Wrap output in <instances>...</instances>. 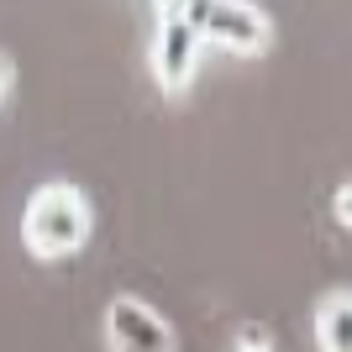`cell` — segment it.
<instances>
[{"mask_svg":"<svg viewBox=\"0 0 352 352\" xmlns=\"http://www.w3.org/2000/svg\"><path fill=\"white\" fill-rule=\"evenodd\" d=\"M89 200L74 184H43L32 190L27 210H21V242H27L37 258H69L89 242Z\"/></svg>","mask_w":352,"mask_h":352,"instance_id":"cell-1","label":"cell"},{"mask_svg":"<svg viewBox=\"0 0 352 352\" xmlns=\"http://www.w3.org/2000/svg\"><path fill=\"white\" fill-rule=\"evenodd\" d=\"M184 16L195 21L200 43H216L226 53H263L268 47V16L248 0H190Z\"/></svg>","mask_w":352,"mask_h":352,"instance_id":"cell-2","label":"cell"},{"mask_svg":"<svg viewBox=\"0 0 352 352\" xmlns=\"http://www.w3.org/2000/svg\"><path fill=\"white\" fill-rule=\"evenodd\" d=\"M105 342L111 352H179L174 326L137 294H116L105 305Z\"/></svg>","mask_w":352,"mask_h":352,"instance_id":"cell-3","label":"cell"},{"mask_svg":"<svg viewBox=\"0 0 352 352\" xmlns=\"http://www.w3.org/2000/svg\"><path fill=\"white\" fill-rule=\"evenodd\" d=\"M195 63H200V32L184 11H163L158 16V37H153V74L168 95L195 79Z\"/></svg>","mask_w":352,"mask_h":352,"instance_id":"cell-4","label":"cell"},{"mask_svg":"<svg viewBox=\"0 0 352 352\" xmlns=\"http://www.w3.org/2000/svg\"><path fill=\"white\" fill-rule=\"evenodd\" d=\"M316 347L352 352V289H337L316 305Z\"/></svg>","mask_w":352,"mask_h":352,"instance_id":"cell-5","label":"cell"},{"mask_svg":"<svg viewBox=\"0 0 352 352\" xmlns=\"http://www.w3.org/2000/svg\"><path fill=\"white\" fill-rule=\"evenodd\" d=\"M331 210H337L342 226H352V184H342V190H337V206H331Z\"/></svg>","mask_w":352,"mask_h":352,"instance_id":"cell-6","label":"cell"},{"mask_svg":"<svg viewBox=\"0 0 352 352\" xmlns=\"http://www.w3.org/2000/svg\"><path fill=\"white\" fill-rule=\"evenodd\" d=\"M236 352H268V342L258 337V331H242V347H236Z\"/></svg>","mask_w":352,"mask_h":352,"instance_id":"cell-7","label":"cell"},{"mask_svg":"<svg viewBox=\"0 0 352 352\" xmlns=\"http://www.w3.org/2000/svg\"><path fill=\"white\" fill-rule=\"evenodd\" d=\"M190 0H158V11H184Z\"/></svg>","mask_w":352,"mask_h":352,"instance_id":"cell-8","label":"cell"},{"mask_svg":"<svg viewBox=\"0 0 352 352\" xmlns=\"http://www.w3.org/2000/svg\"><path fill=\"white\" fill-rule=\"evenodd\" d=\"M0 95H6V63H0Z\"/></svg>","mask_w":352,"mask_h":352,"instance_id":"cell-9","label":"cell"}]
</instances>
